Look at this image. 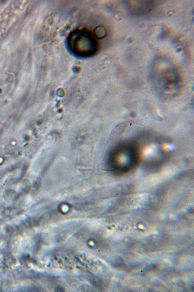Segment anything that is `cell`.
Returning <instances> with one entry per match:
<instances>
[{
  "mask_svg": "<svg viewBox=\"0 0 194 292\" xmlns=\"http://www.w3.org/2000/svg\"><path fill=\"white\" fill-rule=\"evenodd\" d=\"M67 44L69 50L76 56L87 57L97 51L98 43L95 36L88 29H77L68 35Z\"/></svg>",
  "mask_w": 194,
  "mask_h": 292,
  "instance_id": "cell-1",
  "label": "cell"
},
{
  "mask_svg": "<svg viewBox=\"0 0 194 292\" xmlns=\"http://www.w3.org/2000/svg\"><path fill=\"white\" fill-rule=\"evenodd\" d=\"M152 76L153 84L162 87L168 88H178L180 84L179 78L175 69L169 64L163 65L155 68Z\"/></svg>",
  "mask_w": 194,
  "mask_h": 292,
  "instance_id": "cell-2",
  "label": "cell"
},
{
  "mask_svg": "<svg viewBox=\"0 0 194 292\" xmlns=\"http://www.w3.org/2000/svg\"><path fill=\"white\" fill-rule=\"evenodd\" d=\"M94 34L95 37L102 38L106 36V30L104 27L100 26L96 28Z\"/></svg>",
  "mask_w": 194,
  "mask_h": 292,
  "instance_id": "cell-3",
  "label": "cell"
}]
</instances>
